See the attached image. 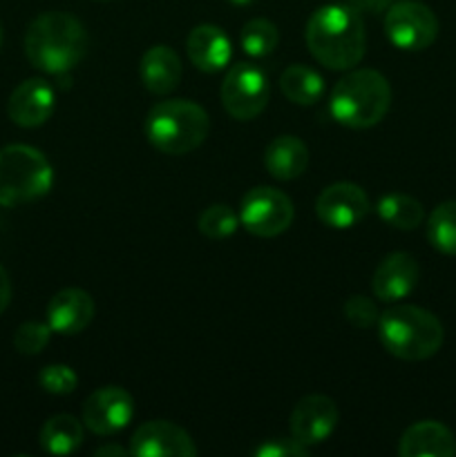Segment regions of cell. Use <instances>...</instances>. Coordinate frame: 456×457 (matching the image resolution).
<instances>
[{
    "mask_svg": "<svg viewBox=\"0 0 456 457\" xmlns=\"http://www.w3.org/2000/svg\"><path fill=\"white\" fill-rule=\"evenodd\" d=\"M311 451L304 446L302 442L291 437H282V440H268L255 449V457H308Z\"/></svg>",
    "mask_w": 456,
    "mask_h": 457,
    "instance_id": "f546056e",
    "label": "cell"
},
{
    "mask_svg": "<svg viewBox=\"0 0 456 457\" xmlns=\"http://www.w3.org/2000/svg\"><path fill=\"white\" fill-rule=\"evenodd\" d=\"M268 76L255 62H237L222 83V105L235 120H253L266 110Z\"/></svg>",
    "mask_w": 456,
    "mask_h": 457,
    "instance_id": "ba28073f",
    "label": "cell"
},
{
    "mask_svg": "<svg viewBox=\"0 0 456 457\" xmlns=\"http://www.w3.org/2000/svg\"><path fill=\"white\" fill-rule=\"evenodd\" d=\"M195 453L192 437L168 420L141 424L130 440V455L134 457H192Z\"/></svg>",
    "mask_w": 456,
    "mask_h": 457,
    "instance_id": "7c38bea8",
    "label": "cell"
},
{
    "mask_svg": "<svg viewBox=\"0 0 456 457\" xmlns=\"http://www.w3.org/2000/svg\"><path fill=\"white\" fill-rule=\"evenodd\" d=\"M88 52V31L83 22L65 12H47L30 22L25 34V54L36 70L65 76Z\"/></svg>",
    "mask_w": 456,
    "mask_h": 457,
    "instance_id": "7a4b0ae2",
    "label": "cell"
},
{
    "mask_svg": "<svg viewBox=\"0 0 456 457\" xmlns=\"http://www.w3.org/2000/svg\"><path fill=\"white\" fill-rule=\"evenodd\" d=\"M97 3H110V0H97Z\"/></svg>",
    "mask_w": 456,
    "mask_h": 457,
    "instance_id": "e575fe53",
    "label": "cell"
},
{
    "mask_svg": "<svg viewBox=\"0 0 456 457\" xmlns=\"http://www.w3.org/2000/svg\"><path fill=\"white\" fill-rule=\"evenodd\" d=\"M186 52L197 70L206 71V74H215V71H222L228 65L232 56V45L222 27L204 22V25H197L188 34Z\"/></svg>",
    "mask_w": 456,
    "mask_h": 457,
    "instance_id": "e0dca14e",
    "label": "cell"
},
{
    "mask_svg": "<svg viewBox=\"0 0 456 457\" xmlns=\"http://www.w3.org/2000/svg\"><path fill=\"white\" fill-rule=\"evenodd\" d=\"M392 107V85L376 70H351L335 83L329 110L340 125L367 129L378 125Z\"/></svg>",
    "mask_w": 456,
    "mask_h": 457,
    "instance_id": "277c9868",
    "label": "cell"
},
{
    "mask_svg": "<svg viewBox=\"0 0 456 457\" xmlns=\"http://www.w3.org/2000/svg\"><path fill=\"white\" fill-rule=\"evenodd\" d=\"M183 74L182 58L168 45H152L143 52L139 62V76L143 87L155 96H165L174 92Z\"/></svg>",
    "mask_w": 456,
    "mask_h": 457,
    "instance_id": "d6986e66",
    "label": "cell"
},
{
    "mask_svg": "<svg viewBox=\"0 0 456 457\" xmlns=\"http://www.w3.org/2000/svg\"><path fill=\"white\" fill-rule=\"evenodd\" d=\"M338 406L326 395H307L291 413V436L304 446L322 445L338 428Z\"/></svg>",
    "mask_w": 456,
    "mask_h": 457,
    "instance_id": "4fadbf2b",
    "label": "cell"
},
{
    "mask_svg": "<svg viewBox=\"0 0 456 457\" xmlns=\"http://www.w3.org/2000/svg\"><path fill=\"white\" fill-rule=\"evenodd\" d=\"M94 455L97 457H123V455H130V449H123L121 445H103L94 451Z\"/></svg>",
    "mask_w": 456,
    "mask_h": 457,
    "instance_id": "1f68e13d",
    "label": "cell"
},
{
    "mask_svg": "<svg viewBox=\"0 0 456 457\" xmlns=\"http://www.w3.org/2000/svg\"><path fill=\"white\" fill-rule=\"evenodd\" d=\"M378 217L396 230H416L425 219V208L418 199L402 192L384 195L376 205Z\"/></svg>",
    "mask_w": 456,
    "mask_h": 457,
    "instance_id": "603a6c76",
    "label": "cell"
},
{
    "mask_svg": "<svg viewBox=\"0 0 456 457\" xmlns=\"http://www.w3.org/2000/svg\"><path fill=\"white\" fill-rule=\"evenodd\" d=\"M384 34L402 52H423L438 36V18L418 0H398L384 16Z\"/></svg>",
    "mask_w": 456,
    "mask_h": 457,
    "instance_id": "9c48e42d",
    "label": "cell"
},
{
    "mask_svg": "<svg viewBox=\"0 0 456 457\" xmlns=\"http://www.w3.org/2000/svg\"><path fill=\"white\" fill-rule=\"evenodd\" d=\"M418 277L420 268L410 253H392L376 268L371 277V293L380 302H402L407 295L414 293Z\"/></svg>",
    "mask_w": 456,
    "mask_h": 457,
    "instance_id": "9a60e30c",
    "label": "cell"
},
{
    "mask_svg": "<svg viewBox=\"0 0 456 457\" xmlns=\"http://www.w3.org/2000/svg\"><path fill=\"white\" fill-rule=\"evenodd\" d=\"M54 170L47 156L31 145L13 143L0 150V205L30 204L52 190Z\"/></svg>",
    "mask_w": 456,
    "mask_h": 457,
    "instance_id": "8992f818",
    "label": "cell"
},
{
    "mask_svg": "<svg viewBox=\"0 0 456 457\" xmlns=\"http://www.w3.org/2000/svg\"><path fill=\"white\" fill-rule=\"evenodd\" d=\"M38 384L49 395H70L79 386V375L65 364H49L40 369Z\"/></svg>",
    "mask_w": 456,
    "mask_h": 457,
    "instance_id": "83f0119b",
    "label": "cell"
},
{
    "mask_svg": "<svg viewBox=\"0 0 456 457\" xmlns=\"http://www.w3.org/2000/svg\"><path fill=\"white\" fill-rule=\"evenodd\" d=\"M0 43H3V27H0Z\"/></svg>",
    "mask_w": 456,
    "mask_h": 457,
    "instance_id": "836d02e7",
    "label": "cell"
},
{
    "mask_svg": "<svg viewBox=\"0 0 456 457\" xmlns=\"http://www.w3.org/2000/svg\"><path fill=\"white\" fill-rule=\"evenodd\" d=\"M232 4H237V7H246V4H250L253 0H231Z\"/></svg>",
    "mask_w": 456,
    "mask_h": 457,
    "instance_id": "d6a6232c",
    "label": "cell"
},
{
    "mask_svg": "<svg viewBox=\"0 0 456 457\" xmlns=\"http://www.w3.org/2000/svg\"><path fill=\"white\" fill-rule=\"evenodd\" d=\"M94 299L92 295L80 288H63L49 299L47 303V324L54 333L79 335L92 324L94 320Z\"/></svg>",
    "mask_w": 456,
    "mask_h": 457,
    "instance_id": "2e32d148",
    "label": "cell"
},
{
    "mask_svg": "<svg viewBox=\"0 0 456 457\" xmlns=\"http://www.w3.org/2000/svg\"><path fill=\"white\" fill-rule=\"evenodd\" d=\"M134 418V397L121 386H103L83 404V424L94 436H114Z\"/></svg>",
    "mask_w": 456,
    "mask_h": 457,
    "instance_id": "8fae6325",
    "label": "cell"
},
{
    "mask_svg": "<svg viewBox=\"0 0 456 457\" xmlns=\"http://www.w3.org/2000/svg\"><path fill=\"white\" fill-rule=\"evenodd\" d=\"M241 49L253 58H266L280 45V31L268 18H253L241 27Z\"/></svg>",
    "mask_w": 456,
    "mask_h": 457,
    "instance_id": "d4e9b609",
    "label": "cell"
},
{
    "mask_svg": "<svg viewBox=\"0 0 456 457\" xmlns=\"http://www.w3.org/2000/svg\"><path fill=\"white\" fill-rule=\"evenodd\" d=\"M427 239L438 253L456 257V201L436 205L427 219Z\"/></svg>",
    "mask_w": 456,
    "mask_h": 457,
    "instance_id": "cb8c5ba5",
    "label": "cell"
},
{
    "mask_svg": "<svg viewBox=\"0 0 456 457\" xmlns=\"http://www.w3.org/2000/svg\"><path fill=\"white\" fill-rule=\"evenodd\" d=\"M83 420H76L74 415H54L40 428V446L49 455H72L83 445Z\"/></svg>",
    "mask_w": 456,
    "mask_h": 457,
    "instance_id": "44dd1931",
    "label": "cell"
},
{
    "mask_svg": "<svg viewBox=\"0 0 456 457\" xmlns=\"http://www.w3.org/2000/svg\"><path fill=\"white\" fill-rule=\"evenodd\" d=\"M293 217V201L271 186H258L249 190L240 205V226L262 239H273L289 230Z\"/></svg>",
    "mask_w": 456,
    "mask_h": 457,
    "instance_id": "52a82bcc",
    "label": "cell"
},
{
    "mask_svg": "<svg viewBox=\"0 0 456 457\" xmlns=\"http://www.w3.org/2000/svg\"><path fill=\"white\" fill-rule=\"evenodd\" d=\"M369 196L356 183H331L316 199L317 219L334 230H349L358 226L369 214Z\"/></svg>",
    "mask_w": 456,
    "mask_h": 457,
    "instance_id": "30bf717a",
    "label": "cell"
},
{
    "mask_svg": "<svg viewBox=\"0 0 456 457\" xmlns=\"http://www.w3.org/2000/svg\"><path fill=\"white\" fill-rule=\"evenodd\" d=\"M307 47L326 70H353L367 49L362 16L349 4H325L316 9L307 22Z\"/></svg>",
    "mask_w": 456,
    "mask_h": 457,
    "instance_id": "6da1fadb",
    "label": "cell"
},
{
    "mask_svg": "<svg viewBox=\"0 0 456 457\" xmlns=\"http://www.w3.org/2000/svg\"><path fill=\"white\" fill-rule=\"evenodd\" d=\"M56 96L54 87L43 79H27L12 92L7 103V114L18 128H40L54 114Z\"/></svg>",
    "mask_w": 456,
    "mask_h": 457,
    "instance_id": "5bb4252c",
    "label": "cell"
},
{
    "mask_svg": "<svg viewBox=\"0 0 456 457\" xmlns=\"http://www.w3.org/2000/svg\"><path fill=\"white\" fill-rule=\"evenodd\" d=\"M9 302H12V281H9L7 270L0 266V315L7 311Z\"/></svg>",
    "mask_w": 456,
    "mask_h": 457,
    "instance_id": "4dcf8cb0",
    "label": "cell"
},
{
    "mask_svg": "<svg viewBox=\"0 0 456 457\" xmlns=\"http://www.w3.org/2000/svg\"><path fill=\"white\" fill-rule=\"evenodd\" d=\"M280 89L293 105H316L325 94V79L307 65H289L280 76Z\"/></svg>",
    "mask_w": 456,
    "mask_h": 457,
    "instance_id": "7402d4cb",
    "label": "cell"
},
{
    "mask_svg": "<svg viewBox=\"0 0 456 457\" xmlns=\"http://www.w3.org/2000/svg\"><path fill=\"white\" fill-rule=\"evenodd\" d=\"M380 344L402 361H423L436 355L445 342V328L432 311L398 303L378 317Z\"/></svg>",
    "mask_w": 456,
    "mask_h": 457,
    "instance_id": "3957f363",
    "label": "cell"
},
{
    "mask_svg": "<svg viewBox=\"0 0 456 457\" xmlns=\"http://www.w3.org/2000/svg\"><path fill=\"white\" fill-rule=\"evenodd\" d=\"M199 232L208 239H226V237L235 235L240 228V214L232 212V208L224 204L208 205L199 217Z\"/></svg>",
    "mask_w": 456,
    "mask_h": 457,
    "instance_id": "484cf974",
    "label": "cell"
},
{
    "mask_svg": "<svg viewBox=\"0 0 456 457\" xmlns=\"http://www.w3.org/2000/svg\"><path fill=\"white\" fill-rule=\"evenodd\" d=\"M344 317H347L349 324L358 326V328H371L374 324H378L380 312L374 299L365 297V295H351L344 302Z\"/></svg>",
    "mask_w": 456,
    "mask_h": 457,
    "instance_id": "f1b7e54d",
    "label": "cell"
},
{
    "mask_svg": "<svg viewBox=\"0 0 456 457\" xmlns=\"http://www.w3.org/2000/svg\"><path fill=\"white\" fill-rule=\"evenodd\" d=\"M401 457H454L456 437L436 420H423L407 428L398 442Z\"/></svg>",
    "mask_w": 456,
    "mask_h": 457,
    "instance_id": "ac0fdd59",
    "label": "cell"
},
{
    "mask_svg": "<svg viewBox=\"0 0 456 457\" xmlns=\"http://www.w3.org/2000/svg\"><path fill=\"white\" fill-rule=\"evenodd\" d=\"M264 165H266V172L277 181H293L302 177L308 165L307 143L293 134L275 137L264 150Z\"/></svg>",
    "mask_w": 456,
    "mask_h": 457,
    "instance_id": "ffe728a7",
    "label": "cell"
},
{
    "mask_svg": "<svg viewBox=\"0 0 456 457\" xmlns=\"http://www.w3.org/2000/svg\"><path fill=\"white\" fill-rule=\"evenodd\" d=\"M210 132L206 110L186 98L161 101L148 112L146 137L161 154L183 156L197 150Z\"/></svg>",
    "mask_w": 456,
    "mask_h": 457,
    "instance_id": "5b68a950",
    "label": "cell"
},
{
    "mask_svg": "<svg viewBox=\"0 0 456 457\" xmlns=\"http://www.w3.org/2000/svg\"><path fill=\"white\" fill-rule=\"evenodd\" d=\"M52 326L47 321H25L13 335V346L21 355H38L52 339Z\"/></svg>",
    "mask_w": 456,
    "mask_h": 457,
    "instance_id": "4316f807",
    "label": "cell"
}]
</instances>
